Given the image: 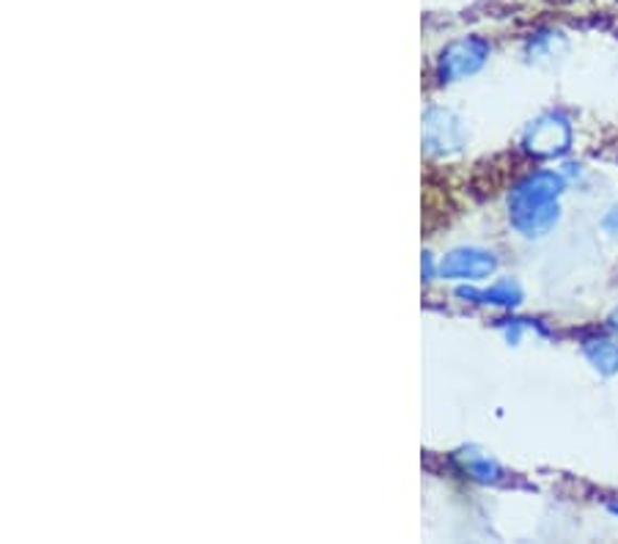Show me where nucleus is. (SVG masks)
<instances>
[{"label": "nucleus", "mask_w": 618, "mask_h": 544, "mask_svg": "<svg viewBox=\"0 0 618 544\" xmlns=\"http://www.w3.org/2000/svg\"><path fill=\"white\" fill-rule=\"evenodd\" d=\"M605 229H607V231H613V235H618V206H616V210L610 212V215H607Z\"/></svg>", "instance_id": "6e6552de"}, {"label": "nucleus", "mask_w": 618, "mask_h": 544, "mask_svg": "<svg viewBox=\"0 0 618 544\" xmlns=\"http://www.w3.org/2000/svg\"><path fill=\"white\" fill-rule=\"evenodd\" d=\"M564 176L555 170H537L517 181L508 195V217L522 237H544L558 223V199Z\"/></svg>", "instance_id": "f257e3e1"}, {"label": "nucleus", "mask_w": 618, "mask_h": 544, "mask_svg": "<svg viewBox=\"0 0 618 544\" xmlns=\"http://www.w3.org/2000/svg\"><path fill=\"white\" fill-rule=\"evenodd\" d=\"M462 300L467 303H481V305H503V308H512L522 300V292L514 283H497L495 289H487V292H476V289H459Z\"/></svg>", "instance_id": "39448f33"}, {"label": "nucleus", "mask_w": 618, "mask_h": 544, "mask_svg": "<svg viewBox=\"0 0 618 544\" xmlns=\"http://www.w3.org/2000/svg\"><path fill=\"white\" fill-rule=\"evenodd\" d=\"M497 269V258L481 248H459L451 251L440 262V278H456V281H484Z\"/></svg>", "instance_id": "20e7f679"}, {"label": "nucleus", "mask_w": 618, "mask_h": 544, "mask_svg": "<svg viewBox=\"0 0 618 544\" xmlns=\"http://www.w3.org/2000/svg\"><path fill=\"white\" fill-rule=\"evenodd\" d=\"M522 147L533 157H558L572 147V127L560 113H544L526 129Z\"/></svg>", "instance_id": "f03ea898"}, {"label": "nucleus", "mask_w": 618, "mask_h": 544, "mask_svg": "<svg viewBox=\"0 0 618 544\" xmlns=\"http://www.w3.org/2000/svg\"><path fill=\"white\" fill-rule=\"evenodd\" d=\"M585 357L594 363V369L602 375H618V344L610 339H591L583 344Z\"/></svg>", "instance_id": "423d86ee"}, {"label": "nucleus", "mask_w": 618, "mask_h": 544, "mask_svg": "<svg viewBox=\"0 0 618 544\" xmlns=\"http://www.w3.org/2000/svg\"><path fill=\"white\" fill-rule=\"evenodd\" d=\"M610 511H613V515H616V517H618V506H610Z\"/></svg>", "instance_id": "9d476101"}, {"label": "nucleus", "mask_w": 618, "mask_h": 544, "mask_svg": "<svg viewBox=\"0 0 618 544\" xmlns=\"http://www.w3.org/2000/svg\"><path fill=\"white\" fill-rule=\"evenodd\" d=\"M467 470H470V476L472 479H479V481H497V476H501V468H497L495 463H490V459H484V457H479V459H470L467 463Z\"/></svg>", "instance_id": "0eeeda50"}, {"label": "nucleus", "mask_w": 618, "mask_h": 544, "mask_svg": "<svg viewBox=\"0 0 618 544\" xmlns=\"http://www.w3.org/2000/svg\"><path fill=\"white\" fill-rule=\"evenodd\" d=\"M487 59H490V45L484 39H479V36L459 39L440 55L438 75L443 83L465 80V77L476 75L487 64Z\"/></svg>", "instance_id": "7ed1b4c3"}, {"label": "nucleus", "mask_w": 618, "mask_h": 544, "mask_svg": "<svg viewBox=\"0 0 618 544\" xmlns=\"http://www.w3.org/2000/svg\"><path fill=\"white\" fill-rule=\"evenodd\" d=\"M610 325H613V328H616V330H618V308H616V311H613V314H610Z\"/></svg>", "instance_id": "1a4fd4ad"}]
</instances>
